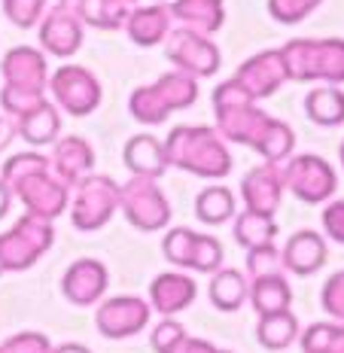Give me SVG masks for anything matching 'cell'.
I'll return each mask as SVG.
<instances>
[{
    "instance_id": "21",
    "label": "cell",
    "mask_w": 344,
    "mask_h": 353,
    "mask_svg": "<svg viewBox=\"0 0 344 353\" xmlns=\"http://www.w3.org/2000/svg\"><path fill=\"white\" fill-rule=\"evenodd\" d=\"M199 296V286L183 271H165L150 283V307L162 317H177Z\"/></svg>"
},
{
    "instance_id": "20",
    "label": "cell",
    "mask_w": 344,
    "mask_h": 353,
    "mask_svg": "<svg viewBox=\"0 0 344 353\" xmlns=\"http://www.w3.org/2000/svg\"><path fill=\"white\" fill-rule=\"evenodd\" d=\"M326 259H329L326 238L314 229H302V232L290 234L287 244H283V250H281L283 271L299 274V277L317 274V271L326 265Z\"/></svg>"
},
{
    "instance_id": "11",
    "label": "cell",
    "mask_w": 344,
    "mask_h": 353,
    "mask_svg": "<svg viewBox=\"0 0 344 353\" xmlns=\"http://www.w3.org/2000/svg\"><path fill=\"white\" fill-rule=\"evenodd\" d=\"M49 92L55 98V107H61L68 116H89L104 98L98 77L83 64H61L49 77Z\"/></svg>"
},
{
    "instance_id": "22",
    "label": "cell",
    "mask_w": 344,
    "mask_h": 353,
    "mask_svg": "<svg viewBox=\"0 0 344 353\" xmlns=\"http://www.w3.org/2000/svg\"><path fill=\"white\" fill-rule=\"evenodd\" d=\"M168 10L171 21H177L183 31L201 37H214L225 25V0H174Z\"/></svg>"
},
{
    "instance_id": "18",
    "label": "cell",
    "mask_w": 344,
    "mask_h": 353,
    "mask_svg": "<svg viewBox=\"0 0 344 353\" xmlns=\"http://www.w3.org/2000/svg\"><path fill=\"white\" fill-rule=\"evenodd\" d=\"M235 79L250 98H256V101L272 98L283 83H290L287 64H283V52L281 49H265V52H259V55H250L238 68Z\"/></svg>"
},
{
    "instance_id": "36",
    "label": "cell",
    "mask_w": 344,
    "mask_h": 353,
    "mask_svg": "<svg viewBox=\"0 0 344 353\" xmlns=\"http://www.w3.org/2000/svg\"><path fill=\"white\" fill-rule=\"evenodd\" d=\"M323 0H268V16L281 25H299L311 16Z\"/></svg>"
},
{
    "instance_id": "10",
    "label": "cell",
    "mask_w": 344,
    "mask_h": 353,
    "mask_svg": "<svg viewBox=\"0 0 344 353\" xmlns=\"http://www.w3.org/2000/svg\"><path fill=\"white\" fill-rule=\"evenodd\" d=\"M283 186L299 201L323 204L338 189V176H335V168L326 159L314 156V152H299V156H290L287 165H283Z\"/></svg>"
},
{
    "instance_id": "8",
    "label": "cell",
    "mask_w": 344,
    "mask_h": 353,
    "mask_svg": "<svg viewBox=\"0 0 344 353\" xmlns=\"http://www.w3.org/2000/svg\"><path fill=\"white\" fill-rule=\"evenodd\" d=\"M119 210L137 232H162L171 223V204L159 180L131 176L119 186Z\"/></svg>"
},
{
    "instance_id": "13",
    "label": "cell",
    "mask_w": 344,
    "mask_h": 353,
    "mask_svg": "<svg viewBox=\"0 0 344 353\" xmlns=\"http://www.w3.org/2000/svg\"><path fill=\"white\" fill-rule=\"evenodd\" d=\"M40 52L55 58H70L79 52L85 37V25L79 21L70 0H55V6H46L43 19L37 21Z\"/></svg>"
},
{
    "instance_id": "39",
    "label": "cell",
    "mask_w": 344,
    "mask_h": 353,
    "mask_svg": "<svg viewBox=\"0 0 344 353\" xmlns=\"http://www.w3.org/2000/svg\"><path fill=\"white\" fill-rule=\"evenodd\" d=\"M186 338V329H183V323H177L174 317H162L156 323V329H152L150 335V344L156 353H171L177 344Z\"/></svg>"
},
{
    "instance_id": "1",
    "label": "cell",
    "mask_w": 344,
    "mask_h": 353,
    "mask_svg": "<svg viewBox=\"0 0 344 353\" xmlns=\"http://www.w3.org/2000/svg\"><path fill=\"white\" fill-rule=\"evenodd\" d=\"M0 180L28 213L43 219H58L70 204V189L58 180L46 152H16L3 161Z\"/></svg>"
},
{
    "instance_id": "7",
    "label": "cell",
    "mask_w": 344,
    "mask_h": 353,
    "mask_svg": "<svg viewBox=\"0 0 344 353\" xmlns=\"http://www.w3.org/2000/svg\"><path fill=\"white\" fill-rule=\"evenodd\" d=\"M70 219L73 229L98 232L119 210V183L104 174H89L70 189Z\"/></svg>"
},
{
    "instance_id": "16",
    "label": "cell",
    "mask_w": 344,
    "mask_h": 353,
    "mask_svg": "<svg viewBox=\"0 0 344 353\" xmlns=\"http://www.w3.org/2000/svg\"><path fill=\"white\" fill-rule=\"evenodd\" d=\"M283 168L281 161H262L259 168H250L247 176L241 180V198H244V210L262 213V216H274L283 201Z\"/></svg>"
},
{
    "instance_id": "47",
    "label": "cell",
    "mask_w": 344,
    "mask_h": 353,
    "mask_svg": "<svg viewBox=\"0 0 344 353\" xmlns=\"http://www.w3.org/2000/svg\"><path fill=\"white\" fill-rule=\"evenodd\" d=\"M216 353H232V350H219V347H216Z\"/></svg>"
},
{
    "instance_id": "29",
    "label": "cell",
    "mask_w": 344,
    "mask_h": 353,
    "mask_svg": "<svg viewBox=\"0 0 344 353\" xmlns=\"http://www.w3.org/2000/svg\"><path fill=\"white\" fill-rule=\"evenodd\" d=\"M299 326L296 314L290 311H274V314H262L259 323H256V341L265 350H287L292 341H299Z\"/></svg>"
},
{
    "instance_id": "17",
    "label": "cell",
    "mask_w": 344,
    "mask_h": 353,
    "mask_svg": "<svg viewBox=\"0 0 344 353\" xmlns=\"http://www.w3.org/2000/svg\"><path fill=\"white\" fill-rule=\"evenodd\" d=\"M107 286H110V271L101 259H77L68 265L61 277V296L77 307H89V305H98L101 299L107 296Z\"/></svg>"
},
{
    "instance_id": "4",
    "label": "cell",
    "mask_w": 344,
    "mask_h": 353,
    "mask_svg": "<svg viewBox=\"0 0 344 353\" xmlns=\"http://www.w3.org/2000/svg\"><path fill=\"white\" fill-rule=\"evenodd\" d=\"M281 52H283V64H287V77L292 83H320V85L344 83L341 37H296Z\"/></svg>"
},
{
    "instance_id": "3",
    "label": "cell",
    "mask_w": 344,
    "mask_h": 353,
    "mask_svg": "<svg viewBox=\"0 0 344 353\" xmlns=\"http://www.w3.org/2000/svg\"><path fill=\"white\" fill-rule=\"evenodd\" d=\"M210 101H214L216 134L229 143L256 150L259 141L265 137V131L272 128V122H274V116H268L265 110L259 107V101L250 98V94L241 88L235 77L219 83L214 88V94H210Z\"/></svg>"
},
{
    "instance_id": "33",
    "label": "cell",
    "mask_w": 344,
    "mask_h": 353,
    "mask_svg": "<svg viewBox=\"0 0 344 353\" xmlns=\"http://www.w3.org/2000/svg\"><path fill=\"white\" fill-rule=\"evenodd\" d=\"M299 341L302 353H344V323H311Z\"/></svg>"
},
{
    "instance_id": "42",
    "label": "cell",
    "mask_w": 344,
    "mask_h": 353,
    "mask_svg": "<svg viewBox=\"0 0 344 353\" xmlns=\"http://www.w3.org/2000/svg\"><path fill=\"white\" fill-rule=\"evenodd\" d=\"M171 353H216V347L210 341H204V338H189L186 335Z\"/></svg>"
},
{
    "instance_id": "41",
    "label": "cell",
    "mask_w": 344,
    "mask_h": 353,
    "mask_svg": "<svg viewBox=\"0 0 344 353\" xmlns=\"http://www.w3.org/2000/svg\"><path fill=\"white\" fill-rule=\"evenodd\" d=\"M323 238L335 241V244H344V201H326Z\"/></svg>"
},
{
    "instance_id": "30",
    "label": "cell",
    "mask_w": 344,
    "mask_h": 353,
    "mask_svg": "<svg viewBox=\"0 0 344 353\" xmlns=\"http://www.w3.org/2000/svg\"><path fill=\"white\" fill-rule=\"evenodd\" d=\"M247 277L241 274L238 268H216L214 274H210V305L216 307V311H225V314H232V311H238L241 305L247 301Z\"/></svg>"
},
{
    "instance_id": "32",
    "label": "cell",
    "mask_w": 344,
    "mask_h": 353,
    "mask_svg": "<svg viewBox=\"0 0 344 353\" xmlns=\"http://www.w3.org/2000/svg\"><path fill=\"white\" fill-rule=\"evenodd\" d=\"M232 232H235V241L244 250L250 247H262V244H274L277 238V223L274 216H262V213L253 210H241L232 216Z\"/></svg>"
},
{
    "instance_id": "45",
    "label": "cell",
    "mask_w": 344,
    "mask_h": 353,
    "mask_svg": "<svg viewBox=\"0 0 344 353\" xmlns=\"http://www.w3.org/2000/svg\"><path fill=\"white\" fill-rule=\"evenodd\" d=\"M52 353H92L89 347H83V344H61V347H52Z\"/></svg>"
},
{
    "instance_id": "24",
    "label": "cell",
    "mask_w": 344,
    "mask_h": 353,
    "mask_svg": "<svg viewBox=\"0 0 344 353\" xmlns=\"http://www.w3.org/2000/svg\"><path fill=\"white\" fill-rule=\"evenodd\" d=\"M122 31L128 34V40L134 43V46H143V49L159 46V43H165L168 31H171V10H168V3L137 6L128 16Z\"/></svg>"
},
{
    "instance_id": "38",
    "label": "cell",
    "mask_w": 344,
    "mask_h": 353,
    "mask_svg": "<svg viewBox=\"0 0 344 353\" xmlns=\"http://www.w3.org/2000/svg\"><path fill=\"white\" fill-rule=\"evenodd\" d=\"M320 305H323V311L329 314V320L344 323V271H335V274L323 283Z\"/></svg>"
},
{
    "instance_id": "40",
    "label": "cell",
    "mask_w": 344,
    "mask_h": 353,
    "mask_svg": "<svg viewBox=\"0 0 344 353\" xmlns=\"http://www.w3.org/2000/svg\"><path fill=\"white\" fill-rule=\"evenodd\" d=\"M0 353H52V344L43 332H16L0 344Z\"/></svg>"
},
{
    "instance_id": "34",
    "label": "cell",
    "mask_w": 344,
    "mask_h": 353,
    "mask_svg": "<svg viewBox=\"0 0 344 353\" xmlns=\"http://www.w3.org/2000/svg\"><path fill=\"white\" fill-rule=\"evenodd\" d=\"M247 274L253 277H272L283 274V262H281V247L277 244H262L247 250Z\"/></svg>"
},
{
    "instance_id": "31",
    "label": "cell",
    "mask_w": 344,
    "mask_h": 353,
    "mask_svg": "<svg viewBox=\"0 0 344 353\" xmlns=\"http://www.w3.org/2000/svg\"><path fill=\"white\" fill-rule=\"evenodd\" d=\"M235 213H238L235 192L219 186V183L201 189L199 198H195V216H199V223H204V225H223V223H229Z\"/></svg>"
},
{
    "instance_id": "15",
    "label": "cell",
    "mask_w": 344,
    "mask_h": 353,
    "mask_svg": "<svg viewBox=\"0 0 344 353\" xmlns=\"http://www.w3.org/2000/svg\"><path fill=\"white\" fill-rule=\"evenodd\" d=\"M3 85L25 94H46L49 88V64L46 55L34 46H12L0 61Z\"/></svg>"
},
{
    "instance_id": "26",
    "label": "cell",
    "mask_w": 344,
    "mask_h": 353,
    "mask_svg": "<svg viewBox=\"0 0 344 353\" xmlns=\"http://www.w3.org/2000/svg\"><path fill=\"white\" fill-rule=\"evenodd\" d=\"M16 134L31 146H49L61 137V116L58 107L43 101L40 107H34L31 113H25L21 119H16Z\"/></svg>"
},
{
    "instance_id": "2",
    "label": "cell",
    "mask_w": 344,
    "mask_h": 353,
    "mask_svg": "<svg viewBox=\"0 0 344 353\" xmlns=\"http://www.w3.org/2000/svg\"><path fill=\"white\" fill-rule=\"evenodd\" d=\"M162 143L168 165L204 180H223L235 165L225 141L216 134V128H208V125H177L168 131Z\"/></svg>"
},
{
    "instance_id": "25",
    "label": "cell",
    "mask_w": 344,
    "mask_h": 353,
    "mask_svg": "<svg viewBox=\"0 0 344 353\" xmlns=\"http://www.w3.org/2000/svg\"><path fill=\"white\" fill-rule=\"evenodd\" d=\"M79 21L98 31H122L141 0H70Z\"/></svg>"
},
{
    "instance_id": "12",
    "label": "cell",
    "mask_w": 344,
    "mask_h": 353,
    "mask_svg": "<svg viewBox=\"0 0 344 353\" xmlns=\"http://www.w3.org/2000/svg\"><path fill=\"white\" fill-rule=\"evenodd\" d=\"M165 55L177 70L189 73V77H195V79L216 77L219 68H223V55H219L216 43L210 40V37L183 31V28H171V31H168Z\"/></svg>"
},
{
    "instance_id": "19",
    "label": "cell",
    "mask_w": 344,
    "mask_h": 353,
    "mask_svg": "<svg viewBox=\"0 0 344 353\" xmlns=\"http://www.w3.org/2000/svg\"><path fill=\"white\" fill-rule=\"evenodd\" d=\"M49 165L58 174V180L68 189H73L79 180L94 174V150L89 141H83L77 134L58 137L52 143V152H49Z\"/></svg>"
},
{
    "instance_id": "27",
    "label": "cell",
    "mask_w": 344,
    "mask_h": 353,
    "mask_svg": "<svg viewBox=\"0 0 344 353\" xmlns=\"http://www.w3.org/2000/svg\"><path fill=\"white\" fill-rule=\"evenodd\" d=\"M305 116L320 128L344 125V92L338 85H314L305 94Z\"/></svg>"
},
{
    "instance_id": "6",
    "label": "cell",
    "mask_w": 344,
    "mask_h": 353,
    "mask_svg": "<svg viewBox=\"0 0 344 353\" xmlns=\"http://www.w3.org/2000/svg\"><path fill=\"white\" fill-rule=\"evenodd\" d=\"M55 241L52 219H43L37 213H25L16 219V225L0 232V274L28 271L49 253Z\"/></svg>"
},
{
    "instance_id": "46",
    "label": "cell",
    "mask_w": 344,
    "mask_h": 353,
    "mask_svg": "<svg viewBox=\"0 0 344 353\" xmlns=\"http://www.w3.org/2000/svg\"><path fill=\"white\" fill-rule=\"evenodd\" d=\"M338 156H341V168H344V141H341V146H338Z\"/></svg>"
},
{
    "instance_id": "23",
    "label": "cell",
    "mask_w": 344,
    "mask_h": 353,
    "mask_svg": "<svg viewBox=\"0 0 344 353\" xmlns=\"http://www.w3.org/2000/svg\"><path fill=\"white\" fill-rule=\"evenodd\" d=\"M122 161H125V168L131 171V176H150V180L165 176V171L171 168V165H168L165 143L159 141V137L146 134V131L128 137L125 150H122Z\"/></svg>"
},
{
    "instance_id": "9",
    "label": "cell",
    "mask_w": 344,
    "mask_h": 353,
    "mask_svg": "<svg viewBox=\"0 0 344 353\" xmlns=\"http://www.w3.org/2000/svg\"><path fill=\"white\" fill-rule=\"evenodd\" d=\"M162 253L171 265H177L183 271H199V274H214L216 268H223L225 259V250L214 234L186 229V225L165 232Z\"/></svg>"
},
{
    "instance_id": "28",
    "label": "cell",
    "mask_w": 344,
    "mask_h": 353,
    "mask_svg": "<svg viewBox=\"0 0 344 353\" xmlns=\"http://www.w3.org/2000/svg\"><path fill=\"white\" fill-rule=\"evenodd\" d=\"M247 301L256 307V314H274V311H287L292 305V290L283 274L272 277H253L247 283Z\"/></svg>"
},
{
    "instance_id": "5",
    "label": "cell",
    "mask_w": 344,
    "mask_h": 353,
    "mask_svg": "<svg viewBox=\"0 0 344 353\" xmlns=\"http://www.w3.org/2000/svg\"><path fill=\"white\" fill-rule=\"evenodd\" d=\"M199 101V79L183 70L162 73L156 83L134 88L128 98V110L141 125H162L171 113L189 110Z\"/></svg>"
},
{
    "instance_id": "14",
    "label": "cell",
    "mask_w": 344,
    "mask_h": 353,
    "mask_svg": "<svg viewBox=\"0 0 344 353\" xmlns=\"http://www.w3.org/2000/svg\"><path fill=\"white\" fill-rule=\"evenodd\" d=\"M150 301L137 296H113L98 301V314H94V326L98 332L110 338V341H125V338L137 335L150 323Z\"/></svg>"
},
{
    "instance_id": "43",
    "label": "cell",
    "mask_w": 344,
    "mask_h": 353,
    "mask_svg": "<svg viewBox=\"0 0 344 353\" xmlns=\"http://www.w3.org/2000/svg\"><path fill=\"white\" fill-rule=\"evenodd\" d=\"M16 122L12 119H6V116H0V152L3 150H10V143L16 141Z\"/></svg>"
},
{
    "instance_id": "35",
    "label": "cell",
    "mask_w": 344,
    "mask_h": 353,
    "mask_svg": "<svg viewBox=\"0 0 344 353\" xmlns=\"http://www.w3.org/2000/svg\"><path fill=\"white\" fill-rule=\"evenodd\" d=\"M49 0H3V16L12 21L21 31H31L37 28V21L43 19Z\"/></svg>"
},
{
    "instance_id": "44",
    "label": "cell",
    "mask_w": 344,
    "mask_h": 353,
    "mask_svg": "<svg viewBox=\"0 0 344 353\" xmlns=\"http://www.w3.org/2000/svg\"><path fill=\"white\" fill-rule=\"evenodd\" d=\"M10 208H12V192L6 189V183L0 180V219H3L6 213H10Z\"/></svg>"
},
{
    "instance_id": "37",
    "label": "cell",
    "mask_w": 344,
    "mask_h": 353,
    "mask_svg": "<svg viewBox=\"0 0 344 353\" xmlns=\"http://www.w3.org/2000/svg\"><path fill=\"white\" fill-rule=\"evenodd\" d=\"M46 101V94H25V92H12V88H0V110L6 113V119H21L25 113H31L34 107H40Z\"/></svg>"
}]
</instances>
